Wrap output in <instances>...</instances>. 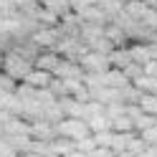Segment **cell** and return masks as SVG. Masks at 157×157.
<instances>
[{
    "label": "cell",
    "mask_w": 157,
    "mask_h": 157,
    "mask_svg": "<svg viewBox=\"0 0 157 157\" xmlns=\"http://www.w3.org/2000/svg\"><path fill=\"white\" fill-rule=\"evenodd\" d=\"M0 157H15V150L8 140H0Z\"/></svg>",
    "instance_id": "obj_16"
},
{
    "label": "cell",
    "mask_w": 157,
    "mask_h": 157,
    "mask_svg": "<svg viewBox=\"0 0 157 157\" xmlns=\"http://www.w3.org/2000/svg\"><path fill=\"white\" fill-rule=\"evenodd\" d=\"M112 140H114V132H99V134H94V142L99 147H106V150L112 147Z\"/></svg>",
    "instance_id": "obj_14"
},
{
    "label": "cell",
    "mask_w": 157,
    "mask_h": 157,
    "mask_svg": "<svg viewBox=\"0 0 157 157\" xmlns=\"http://www.w3.org/2000/svg\"><path fill=\"white\" fill-rule=\"evenodd\" d=\"M104 86H109V89H127V86H132V81L127 78L124 71H119V68H109V71L104 74Z\"/></svg>",
    "instance_id": "obj_6"
},
{
    "label": "cell",
    "mask_w": 157,
    "mask_h": 157,
    "mask_svg": "<svg viewBox=\"0 0 157 157\" xmlns=\"http://www.w3.org/2000/svg\"><path fill=\"white\" fill-rule=\"evenodd\" d=\"M140 137H142V140H144L147 144H150V147H155V144H157V127H152V129H147V132H142Z\"/></svg>",
    "instance_id": "obj_15"
},
{
    "label": "cell",
    "mask_w": 157,
    "mask_h": 157,
    "mask_svg": "<svg viewBox=\"0 0 157 157\" xmlns=\"http://www.w3.org/2000/svg\"><path fill=\"white\" fill-rule=\"evenodd\" d=\"M41 5L46 8V10L56 13L58 18H63V15H68V13H71V3H68V0H43Z\"/></svg>",
    "instance_id": "obj_10"
},
{
    "label": "cell",
    "mask_w": 157,
    "mask_h": 157,
    "mask_svg": "<svg viewBox=\"0 0 157 157\" xmlns=\"http://www.w3.org/2000/svg\"><path fill=\"white\" fill-rule=\"evenodd\" d=\"M112 129H114L117 134H129V132H137V129H134V122H132L127 114L117 117V119L112 122Z\"/></svg>",
    "instance_id": "obj_11"
},
{
    "label": "cell",
    "mask_w": 157,
    "mask_h": 157,
    "mask_svg": "<svg viewBox=\"0 0 157 157\" xmlns=\"http://www.w3.org/2000/svg\"><path fill=\"white\" fill-rule=\"evenodd\" d=\"M63 63V56L58 53V51H41V56L36 58V68L38 71H46V74H53L56 76V71H58V66Z\"/></svg>",
    "instance_id": "obj_5"
},
{
    "label": "cell",
    "mask_w": 157,
    "mask_h": 157,
    "mask_svg": "<svg viewBox=\"0 0 157 157\" xmlns=\"http://www.w3.org/2000/svg\"><path fill=\"white\" fill-rule=\"evenodd\" d=\"M78 63H81L84 74H106V71L112 68L109 56H106V53H99V51H89Z\"/></svg>",
    "instance_id": "obj_3"
},
{
    "label": "cell",
    "mask_w": 157,
    "mask_h": 157,
    "mask_svg": "<svg viewBox=\"0 0 157 157\" xmlns=\"http://www.w3.org/2000/svg\"><path fill=\"white\" fill-rule=\"evenodd\" d=\"M109 61H112V68H119V71H124L132 61V56H129V46H124V48H114V51L109 53Z\"/></svg>",
    "instance_id": "obj_7"
},
{
    "label": "cell",
    "mask_w": 157,
    "mask_h": 157,
    "mask_svg": "<svg viewBox=\"0 0 157 157\" xmlns=\"http://www.w3.org/2000/svg\"><path fill=\"white\" fill-rule=\"evenodd\" d=\"M86 124H89L91 134H99V132H114V129H112V119H109L106 114L91 117V119H86Z\"/></svg>",
    "instance_id": "obj_9"
},
{
    "label": "cell",
    "mask_w": 157,
    "mask_h": 157,
    "mask_svg": "<svg viewBox=\"0 0 157 157\" xmlns=\"http://www.w3.org/2000/svg\"><path fill=\"white\" fill-rule=\"evenodd\" d=\"M147 46H150V58H152V61H157V41L147 43Z\"/></svg>",
    "instance_id": "obj_17"
},
{
    "label": "cell",
    "mask_w": 157,
    "mask_h": 157,
    "mask_svg": "<svg viewBox=\"0 0 157 157\" xmlns=\"http://www.w3.org/2000/svg\"><path fill=\"white\" fill-rule=\"evenodd\" d=\"M53 81V74H46V71H38V68H33L31 74H28L25 78V84L28 86H33V89H48Z\"/></svg>",
    "instance_id": "obj_8"
},
{
    "label": "cell",
    "mask_w": 157,
    "mask_h": 157,
    "mask_svg": "<svg viewBox=\"0 0 157 157\" xmlns=\"http://www.w3.org/2000/svg\"><path fill=\"white\" fill-rule=\"evenodd\" d=\"M114 157H137V155H132V152H122V155H114Z\"/></svg>",
    "instance_id": "obj_19"
},
{
    "label": "cell",
    "mask_w": 157,
    "mask_h": 157,
    "mask_svg": "<svg viewBox=\"0 0 157 157\" xmlns=\"http://www.w3.org/2000/svg\"><path fill=\"white\" fill-rule=\"evenodd\" d=\"M33 61H28V58H23L21 53L15 51H8L3 53V63H0V71H3L8 78H13V81H25L28 74L33 71Z\"/></svg>",
    "instance_id": "obj_1"
},
{
    "label": "cell",
    "mask_w": 157,
    "mask_h": 157,
    "mask_svg": "<svg viewBox=\"0 0 157 157\" xmlns=\"http://www.w3.org/2000/svg\"><path fill=\"white\" fill-rule=\"evenodd\" d=\"M142 3L150 8V10H157V0H142Z\"/></svg>",
    "instance_id": "obj_18"
},
{
    "label": "cell",
    "mask_w": 157,
    "mask_h": 157,
    "mask_svg": "<svg viewBox=\"0 0 157 157\" xmlns=\"http://www.w3.org/2000/svg\"><path fill=\"white\" fill-rule=\"evenodd\" d=\"M134 86H137L142 94H157V78H152V76H144V74H142V76L134 81Z\"/></svg>",
    "instance_id": "obj_12"
},
{
    "label": "cell",
    "mask_w": 157,
    "mask_h": 157,
    "mask_svg": "<svg viewBox=\"0 0 157 157\" xmlns=\"http://www.w3.org/2000/svg\"><path fill=\"white\" fill-rule=\"evenodd\" d=\"M61 31H58V28H38V31L31 36V41L41 48V51H56V46L61 43Z\"/></svg>",
    "instance_id": "obj_4"
},
{
    "label": "cell",
    "mask_w": 157,
    "mask_h": 157,
    "mask_svg": "<svg viewBox=\"0 0 157 157\" xmlns=\"http://www.w3.org/2000/svg\"><path fill=\"white\" fill-rule=\"evenodd\" d=\"M56 132H58V137L71 140V142H81V140H86V137H91L89 124H86L84 119H74V117H66L63 122H58Z\"/></svg>",
    "instance_id": "obj_2"
},
{
    "label": "cell",
    "mask_w": 157,
    "mask_h": 157,
    "mask_svg": "<svg viewBox=\"0 0 157 157\" xmlns=\"http://www.w3.org/2000/svg\"><path fill=\"white\" fill-rule=\"evenodd\" d=\"M96 147H99V144L94 142V134H91V137H86V140H81V142H76V150H78V152H84V155H89V157L96 152Z\"/></svg>",
    "instance_id": "obj_13"
}]
</instances>
